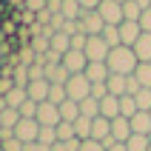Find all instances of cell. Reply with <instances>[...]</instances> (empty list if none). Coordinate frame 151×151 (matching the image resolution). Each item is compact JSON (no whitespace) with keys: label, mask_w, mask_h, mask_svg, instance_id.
Wrapping results in <instances>:
<instances>
[{"label":"cell","mask_w":151,"mask_h":151,"mask_svg":"<svg viewBox=\"0 0 151 151\" xmlns=\"http://www.w3.org/2000/svg\"><path fill=\"white\" fill-rule=\"evenodd\" d=\"M37 123H40L43 128H57L60 123H63V120H60V106H54V103H40V106H37Z\"/></svg>","instance_id":"6"},{"label":"cell","mask_w":151,"mask_h":151,"mask_svg":"<svg viewBox=\"0 0 151 151\" xmlns=\"http://www.w3.org/2000/svg\"><path fill=\"white\" fill-rule=\"evenodd\" d=\"M80 151H106V145L97 143V140H83L80 143Z\"/></svg>","instance_id":"41"},{"label":"cell","mask_w":151,"mask_h":151,"mask_svg":"<svg viewBox=\"0 0 151 151\" xmlns=\"http://www.w3.org/2000/svg\"><path fill=\"white\" fill-rule=\"evenodd\" d=\"M103 29H106V20L100 17V12L97 9H88L86 12L83 9V14H80V32L94 37V34H103Z\"/></svg>","instance_id":"5"},{"label":"cell","mask_w":151,"mask_h":151,"mask_svg":"<svg viewBox=\"0 0 151 151\" xmlns=\"http://www.w3.org/2000/svg\"><path fill=\"white\" fill-rule=\"evenodd\" d=\"M29 46L34 49V54H46V51L51 49L49 37H43V34H37V37H29Z\"/></svg>","instance_id":"32"},{"label":"cell","mask_w":151,"mask_h":151,"mask_svg":"<svg viewBox=\"0 0 151 151\" xmlns=\"http://www.w3.org/2000/svg\"><path fill=\"white\" fill-rule=\"evenodd\" d=\"M140 14H143V9L137 6V0H126V3H123V17H126V20L140 23Z\"/></svg>","instance_id":"27"},{"label":"cell","mask_w":151,"mask_h":151,"mask_svg":"<svg viewBox=\"0 0 151 151\" xmlns=\"http://www.w3.org/2000/svg\"><path fill=\"white\" fill-rule=\"evenodd\" d=\"M60 14L66 17V20H80V14H83V6H80L77 0H63V9H60Z\"/></svg>","instance_id":"23"},{"label":"cell","mask_w":151,"mask_h":151,"mask_svg":"<svg viewBox=\"0 0 151 151\" xmlns=\"http://www.w3.org/2000/svg\"><path fill=\"white\" fill-rule=\"evenodd\" d=\"M37 143H43V145H54L57 143V128H43L40 126V137H37Z\"/></svg>","instance_id":"35"},{"label":"cell","mask_w":151,"mask_h":151,"mask_svg":"<svg viewBox=\"0 0 151 151\" xmlns=\"http://www.w3.org/2000/svg\"><path fill=\"white\" fill-rule=\"evenodd\" d=\"M0 128H3V123H0Z\"/></svg>","instance_id":"52"},{"label":"cell","mask_w":151,"mask_h":151,"mask_svg":"<svg viewBox=\"0 0 151 151\" xmlns=\"http://www.w3.org/2000/svg\"><path fill=\"white\" fill-rule=\"evenodd\" d=\"M137 111H140V109H137L134 97H131V94H123V97H120V114L131 120V117H134V114H137Z\"/></svg>","instance_id":"25"},{"label":"cell","mask_w":151,"mask_h":151,"mask_svg":"<svg viewBox=\"0 0 151 151\" xmlns=\"http://www.w3.org/2000/svg\"><path fill=\"white\" fill-rule=\"evenodd\" d=\"M12 80H14V86H29V66H23V63H17L14 68H12Z\"/></svg>","instance_id":"29"},{"label":"cell","mask_w":151,"mask_h":151,"mask_svg":"<svg viewBox=\"0 0 151 151\" xmlns=\"http://www.w3.org/2000/svg\"><path fill=\"white\" fill-rule=\"evenodd\" d=\"M140 34H143L140 23H134V20H123V23H120V43H123V46H134V43L140 40Z\"/></svg>","instance_id":"10"},{"label":"cell","mask_w":151,"mask_h":151,"mask_svg":"<svg viewBox=\"0 0 151 151\" xmlns=\"http://www.w3.org/2000/svg\"><path fill=\"white\" fill-rule=\"evenodd\" d=\"M77 117H80V103L66 100L63 106H60V120H63V123H74Z\"/></svg>","instance_id":"20"},{"label":"cell","mask_w":151,"mask_h":151,"mask_svg":"<svg viewBox=\"0 0 151 151\" xmlns=\"http://www.w3.org/2000/svg\"><path fill=\"white\" fill-rule=\"evenodd\" d=\"M83 51H86V57H88V63H106L111 46L103 40V34H94V37L86 40V49H83Z\"/></svg>","instance_id":"3"},{"label":"cell","mask_w":151,"mask_h":151,"mask_svg":"<svg viewBox=\"0 0 151 151\" xmlns=\"http://www.w3.org/2000/svg\"><path fill=\"white\" fill-rule=\"evenodd\" d=\"M80 143H83V140H57V143L51 145V151H80Z\"/></svg>","instance_id":"34"},{"label":"cell","mask_w":151,"mask_h":151,"mask_svg":"<svg viewBox=\"0 0 151 151\" xmlns=\"http://www.w3.org/2000/svg\"><path fill=\"white\" fill-rule=\"evenodd\" d=\"M26 151H51V148H49V145H43V143H29Z\"/></svg>","instance_id":"47"},{"label":"cell","mask_w":151,"mask_h":151,"mask_svg":"<svg viewBox=\"0 0 151 151\" xmlns=\"http://www.w3.org/2000/svg\"><path fill=\"white\" fill-rule=\"evenodd\" d=\"M91 123H94V120L91 117H83V114L74 120V137H77V140H91Z\"/></svg>","instance_id":"19"},{"label":"cell","mask_w":151,"mask_h":151,"mask_svg":"<svg viewBox=\"0 0 151 151\" xmlns=\"http://www.w3.org/2000/svg\"><path fill=\"white\" fill-rule=\"evenodd\" d=\"M14 137L23 145L37 143V137H40V123H37L34 117H20V123L14 126Z\"/></svg>","instance_id":"4"},{"label":"cell","mask_w":151,"mask_h":151,"mask_svg":"<svg viewBox=\"0 0 151 151\" xmlns=\"http://www.w3.org/2000/svg\"><path fill=\"white\" fill-rule=\"evenodd\" d=\"M66 94H68V100H74V103H83L86 97H91V83H88V77L86 74H71L66 80Z\"/></svg>","instance_id":"2"},{"label":"cell","mask_w":151,"mask_h":151,"mask_svg":"<svg viewBox=\"0 0 151 151\" xmlns=\"http://www.w3.org/2000/svg\"><path fill=\"white\" fill-rule=\"evenodd\" d=\"M0 123H3V128H14L20 123V111L17 109H3L0 111Z\"/></svg>","instance_id":"28"},{"label":"cell","mask_w":151,"mask_h":151,"mask_svg":"<svg viewBox=\"0 0 151 151\" xmlns=\"http://www.w3.org/2000/svg\"><path fill=\"white\" fill-rule=\"evenodd\" d=\"M3 151H26V145L17 140V137H3V145H0Z\"/></svg>","instance_id":"37"},{"label":"cell","mask_w":151,"mask_h":151,"mask_svg":"<svg viewBox=\"0 0 151 151\" xmlns=\"http://www.w3.org/2000/svg\"><path fill=\"white\" fill-rule=\"evenodd\" d=\"M83 74L88 77V83H106L111 71H109V66H106V63H88Z\"/></svg>","instance_id":"13"},{"label":"cell","mask_w":151,"mask_h":151,"mask_svg":"<svg viewBox=\"0 0 151 151\" xmlns=\"http://www.w3.org/2000/svg\"><path fill=\"white\" fill-rule=\"evenodd\" d=\"M63 66L68 68V74H83L86 66H88V57H86V51L68 49L66 54H63Z\"/></svg>","instance_id":"8"},{"label":"cell","mask_w":151,"mask_h":151,"mask_svg":"<svg viewBox=\"0 0 151 151\" xmlns=\"http://www.w3.org/2000/svg\"><path fill=\"white\" fill-rule=\"evenodd\" d=\"M131 134H134V131H131V120L128 117L120 114V117L111 120V140H114V143H126Z\"/></svg>","instance_id":"9"},{"label":"cell","mask_w":151,"mask_h":151,"mask_svg":"<svg viewBox=\"0 0 151 151\" xmlns=\"http://www.w3.org/2000/svg\"><path fill=\"white\" fill-rule=\"evenodd\" d=\"M3 109H9V106H6V97L0 94V111H3Z\"/></svg>","instance_id":"50"},{"label":"cell","mask_w":151,"mask_h":151,"mask_svg":"<svg viewBox=\"0 0 151 151\" xmlns=\"http://www.w3.org/2000/svg\"><path fill=\"white\" fill-rule=\"evenodd\" d=\"M86 40H88V34H71V49H77V51H83L86 49Z\"/></svg>","instance_id":"42"},{"label":"cell","mask_w":151,"mask_h":151,"mask_svg":"<svg viewBox=\"0 0 151 151\" xmlns=\"http://www.w3.org/2000/svg\"><path fill=\"white\" fill-rule=\"evenodd\" d=\"M148 145H151V137L148 134H131L126 140V148L128 151H148Z\"/></svg>","instance_id":"22"},{"label":"cell","mask_w":151,"mask_h":151,"mask_svg":"<svg viewBox=\"0 0 151 151\" xmlns=\"http://www.w3.org/2000/svg\"><path fill=\"white\" fill-rule=\"evenodd\" d=\"M66 100H68L66 86H51V88H49V103H54V106H63Z\"/></svg>","instance_id":"33"},{"label":"cell","mask_w":151,"mask_h":151,"mask_svg":"<svg viewBox=\"0 0 151 151\" xmlns=\"http://www.w3.org/2000/svg\"><path fill=\"white\" fill-rule=\"evenodd\" d=\"M100 17L106 20V26H120L126 17H123V3L117 0H100V6H97Z\"/></svg>","instance_id":"7"},{"label":"cell","mask_w":151,"mask_h":151,"mask_svg":"<svg viewBox=\"0 0 151 151\" xmlns=\"http://www.w3.org/2000/svg\"><path fill=\"white\" fill-rule=\"evenodd\" d=\"M63 23H66V17H63V14H54V17H51V29H54V32H63Z\"/></svg>","instance_id":"46"},{"label":"cell","mask_w":151,"mask_h":151,"mask_svg":"<svg viewBox=\"0 0 151 151\" xmlns=\"http://www.w3.org/2000/svg\"><path fill=\"white\" fill-rule=\"evenodd\" d=\"M46 9H49L51 14H60V9H63V0H46Z\"/></svg>","instance_id":"45"},{"label":"cell","mask_w":151,"mask_h":151,"mask_svg":"<svg viewBox=\"0 0 151 151\" xmlns=\"http://www.w3.org/2000/svg\"><path fill=\"white\" fill-rule=\"evenodd\" d=\"M148 114H151V111H148Z\"/></svg>","instance_id":"54"},{"label":"cell","mask_w":151,"mask_h":151,"mask_svg":"<svg viewBox=\"0 0 151 151\" xmlns=\"http://www.w3.org/2000/svg\"><path fill=\"white\" fill-rule=\"evenodd\" d=\"M106 86H109V94H114V97L128 94V77H126V74H109Z\"/></svg>","instance_id":"16"},{"label":"cell","mask_w":151,"mask_h":151,"mask_svg":"<svg viewBox=\"0 0 151 151\" xmlns=\"http://www.w3.org/2000/svg\"><path fill=\"white\" fill-rule=\"evenodd\" d=\"M0 145H3V140H0Z\"/></svg>","instance_id":"51"},{"label":"cell","mask_w":151,"mask_h":151,"mask_svg":"<svg viewBox=\"0 0 151 151\" xmlns=\"http://www.w3.org/2000/svg\"><path fill=\"white\" fill-rule=\"evenodd\" d=\"M80 114L83 117H100V100H94V97H86L83 103H80Z\"/></svg>","instance_id":"24"},{"label":"cell","mask_w":151,"mask_h":151,"mask_svg":"<svg viewBox=\"0 0 151 151\" xmlns=\"http://www.w3.org/2000/svg\"><path fill=\"white\" fill-rule=\"evenodd\" d=\"M37 106H40V103H34V100H26L23 106H20V117H37Z\"/></svg>","instance_id":"38"},{"label":"cell","mask_w":151,"mask_h":151,"mask_svg":"<svg viewBox=\"0 0 151 151\" xmlns=\"http://www.w3.org/2000/svg\"><path fill=\"white\" fill-rule=\"evenodd\" d=\"M57 140H74V123H60L57 126Z\"/></svg>","instance_id":"36"},{"label":"cell","mask_w":151,"mask_h":151,"mask_svg":"<svg viewBox=\"0 0 151 151\" xmlns=\"http://www.w3.org/2000/svg\"><path fill=\"white\" fill-rule=\"evenodd\" d=\"M100 117H106V120L120 117V97H114V94L103 97L100 100Z\"/></svg>","instance_id":"15"},{"label":"cell","mask_w":151,"mask_h":151,"mask_svg":"<svg viewBox=\"0 0 151 151\" xmlns=\"http://www.w3.org/2000/svg\"><path fill=\"white\" fill-rule=\"evenodd\" d=\"M148 151H151V145H148Z\"/></svg>","instance_id":"53"},{"label":"cell","mask_w":151,"mask_h":151,"mask_svg":"<svg viewBox=\"0 0 151 151\" xmlns=\"http://www.w3.org/2000/svg\"><path fill=\"white\" fill-rule=\"evenodd\" d=\"M23 9H26V12H32V14H37V12H43V9H46V0H26Z\"/></svg>","instance_id":"40"},{"label":"cell","mask_w":151,"mask_h":151,"mask_svg":"<svg viewBox=\"0 0 151 151\" xmlns=\"http://www.w3.org/2000/svg\"><path fill=\"white\" fill-rule=\"evenodd\" d=\"M140 29L151 34V9H145L143 14H140Z\"/></svg>","instance_id":"43"},{"label":"cell","mask_w":151,"mask_h":151,"mask_svg":"<svg viewBox=\"0 0 151 151\" xmlns=\"http://www.w3.org/2000/svg\"><path fill=\"white\" fill-rule=\"evenodd\" d=\"M131 49H134V54H137L140 63H151V34L143 32V34H140V40H137Z\"/></svg>","instance_id":"14"},{"label":"cell","mask_w":151,"mask_h":151,"mask_svg":"<svg viewBox=\"0 0 151 151\" xmlns=\"http://www.w3.org/2000/svg\"><path fill=\"white\" fill-rule=\"evenodd\" d=\"M106 151H128V148H126V143H111Z\"/></svg>","instance_id":"49"},{"label":"cell","mask_w":151,"mask_h":151,"mask_svg":"<svg viewBox=\"0 0 151 151\" xmlns=\"http://www.w3.org/2000/svg\"><path fill=\"white\" fill-rule=\"evenodd\" d=\"M131 131L134 134H148L151 137V114L148 111H137L131 117Z\"/></svg>","instance_id":"17"},{"label":"cell","mask_w":151,"mask_h":151,"mask_svg":"<svg viewBox=\"0 0 151 151\" xmlns=\"http://www.w3.org/2000/svg\"><path fill=\"white\" fill-rule=\"evenodd\" d=\"M91 97H94V100L109 97V86H106V83H91Z\"/></svg>","instance_id":"39"},{"label":"cell","mask_w":151,"mask_h":151,"mask_svg":"<svg viewBox=\"0 0 151 151\" xmlns=\"http://www.w3.org/2000/svg\"><path fill=\"white\" fill-rule=\"evenodd\" d=\"M134 103H137L140 111H151V88H140L134 94Z\"/></svg>","instance_id":"30"},{"label":"cell","mask_w":151,"mask_h":151,"mask_svg":"<svg viewBox=\"0 0 151 151\" xmlns=\"http://www.w3.org/2000/svg\"><path fill=\"white\" fill-rule=\"evenodd\" d=\"M3 97H6V106H9V109H20V106L29 100V94H26L23 86H14V88H12V91H6Z\"/></svg>","instance_id":"18"},{"label":"cell","mask_w":151,"mask_h":151,"mask_svg":"<svg viewBox=\"0 0 151 151\" xmlns=\"http://www.w3.org/2000/svg\"><path fill=\"white\" fill-rule=\"evenodd\" d=\"M77 3H80L86 12H88V9H97V6H100V0H77Z\"/></svg>","instance_id":"48"},{"label":"cell","mask_w":151,"mask_h":151,"mask_svg":"<svg viewBox=\"0 0 151 151\" xmlns=\"http://www.w3.org/2000/svg\"><path fill=\"white\" fill-rule=\"evenodd\" d=\"M49 88H51L49 80H32V83L26 86V94H29V100H34V103H46L49 100Z\"/></svg>","instance_id":"11"},{"label":"cell","mask_w":151,"mask_h":151,"mask_svg":"<svg viewBox=\"0 0 151 151\" xmlns=\"http://www.w3.org/2000/svg\"><path fill=\"white\" fill-rule=\"evenodd\" d=\"M106 66H109L111 74H134V68L140 66V60H137L134 49L131 46H114L109 51V57H106Z\"/></svg>","instance_id":"1"},{"label":"cell","mask_w":151,"mask_h":151,"mask_svg":"<svg viewBox=\"0 0 151 151\" xmlns=\"http://www.w3.org/2000/svg\"><path fill=\"white\" fill-rule=\"evenodd\" d=\"M140 88H143V86L137 83V77H134V74H128V94H131V97H134V94L140 91Z\"/></svg>","instance_id":"44"},{"label":"cell","mask_w":151,"mask_h":151,"mask_svg":"<svg viewBox=\"0 0 151 151\" xmlns=\"http://www.w3.org/2000/svg\"><path fill=\"white\" fill-rule=\"evenodd\" d=\"M49 43H51V51H57V54H66V51L71 49V37L63 34V32H54Z\"/></svg>","instance_id":"21"},{"label":"cell","mask_w":151,"mask_h":151,"mask_svg":"<svg viewBox=\"0 0 151 151\" xmlns=\"http://www.w3.org/2000/svg\"><path fill=\"white\" fill-rule=\"evenodd\" d=\"M134 77H137V83L143 86V88H151V63H140L134 68Z\"/></svg>","instance_id":"26"},{"label":"cell","mask_w":151,"mask_h":151,"mask_svg":"<svg viewBox=\"0 0 151 151\" xmlns=\"http://www.w3.org/2000/svg\"><path fill=\"white\" fill-rule=\"evenodd\" d=\"M103 40L109 43L111 49H114V46H123V43H120V26H106V29H103Z\"/></svg>","instance_id":"31"},{"label":"cell","mask_w":151,"mask_h":151,"mask_svg":"<svg viewBox=\"0 0 151 151\" xmlns=\"http://www.w3.org/2000/svg\"><path fill=\"white\" fill-rule=\"evenodd\" d=\"M111 137V120L106 117H94L91 123V140H97V143H106Z\"/></svg>","instance_id":"12"}]
</instances>
